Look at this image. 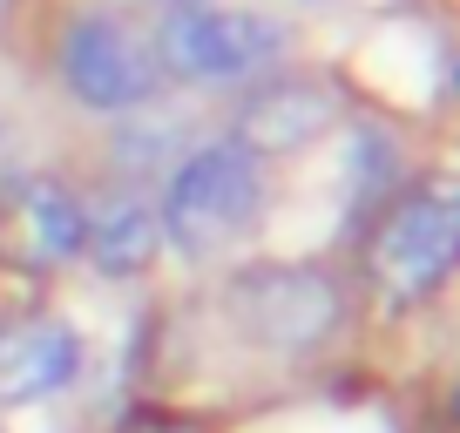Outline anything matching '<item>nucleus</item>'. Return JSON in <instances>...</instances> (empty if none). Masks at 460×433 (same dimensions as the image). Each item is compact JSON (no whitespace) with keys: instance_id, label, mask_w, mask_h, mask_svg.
Here are the masks:
<instances>
[{"instance_id":"20e7f679","label":"nucleus","mask_w":460,"mask_h":433,"mask_svg":"<svg viewBox=\"0 0 460 433\" xmlns=\"http://www.w3.org/2000/svg\"><path fill=\"white\" fill-rule=\"evenodd\" d=\"M454 190L420 183L406 197H393V210L366 237V285L386 312H420L433 291L454 278Z\"/></svg>"},{"instance_id":"0eeeda50","label":"nucleus","mask_w":460,"mask_h":433,"mask_svg":"<svg viewBox=\"0 0 460 433\" xmlns=\"http://www.w3.org/2000/svg\"><path fill=\"white\" fill-rule=\"evenodd\" d=\"M345 95L325 82V75H258L237 102V136L251 156H291V149H312L339 129Z\"/></svg>"},{"instance_id":"9d476101","label":"nucleus","mask_w":460,"mask_h":433,"mask_svg":"<svg viewBox=\"0 0 460 433\" xmlns=\"http://www.w3.org/2000/svg\"><path fill=\"white\" fill-rule=\"evenodd\" d=\"M170 7H190V0H170Z\"/></svg>"},{"instance_id":"1a4fd4ad","label":"nucleus","mask_w":460,"mask_h":433,"mask_svg":"<svg viewBox=\"0 0 460 433\" xmlns=\"http://www.w3.org/2000/svg\"><path fill=\"white\" fill-rule=\"evenodd\" d=\"M163 251L156 231V203L122 190L109 203H88V231H82V258L95 264L102 278H143Z\"/></svg>"},{"instance_id":"423d86ee","label":"nucleus","mask_w":460,"mask_h":433,"mask_svg":"<svg viewBox=\"0 0 460 433\" xmlns=\"http://www.w3.org/2000/svg\"><path fill=\"white\" fill-rule=\"evenodd\" d=\"M82 231H88V203L61 176L34 170L0 190V258L14 271H61V264H75L82 258Z\"/></svg>"},{"instance_id":"f257e3e1","label":"nucleus","mask_w":460,"mask_h":433,"mask_svg":"<svg viewBox=\"0 0 460 433\" xmlns=\"http://www.w3.org/2000/svg\"><path fill=\"white\" fill-rule=\"evenodd\" d=\"M264 197H271L264 163L244 143H230V136L224 143H197L190 156L170 163V183H163V203H156V231L190 264L237 258L264 224Z\"/></svg>"},{"instance_id":"9b49d317","label":"nucleus","mask_w":460,"mask_h":433,"mask_svg":"<svg viewBox=\"0 0 460 433\" xmlns=\"http://www.w3.org/2000/svg\"><path fill=\"white\" fill-rule=\"evenodd\" d=\"M0 136H7V122H0Z\"/></svg>"},{"instance_id":"f8f14e48","label":"nucleus","mask_w":460,"mask_h":433,"mask_svg":"<svg viewBox=\"0 0 460 433\" xmlns=\"http://www.w3.org/2000/svg\"><path fill=\"white\" fill-rule=\"evenodd\" d=\"M0 433H7V427H0Z\"/></svg>"},{"instance_id":"f03ea898","label":"nucleus","mask_w":460,"mask_h":433,"mask_svg":"<svg viewBox=\"0 0 460 433\" xmlns=\"http://www.w3.org/2000/svg\"><path fill=\"white\" fill-rule=\"evenodd\" d=\"M224 312L237 339L305 359L345 325V285L325 264H244L224 285Z\"/></svg>"},{"instance_id":"7ed1b4c3","label":"nucleus","mask_w":460,"mask_h":433,"mask_svg":"<svg viewBox=\"0 0 460 433\" xmlns=\"http://www.w3.org/2000/svg\"><path fill=\"white\" fill-rule=\"evenodd\" d=\"M149 55H156L163 82H183V88L258 82V75H271L285 61V28L271 14H251V7L190 0V7L163 14V28L149 34Z\"/></svg>"},{"instance_id":"6e6552de","label":"nucleus","mask_w":460,"mask_h":433,"mask_svg":"<svg viewBox=\"0 0 460 433\" xmlns=\"http://www.w3.org/2000/svg\"><path fill=\"white\" fill-rule=\"evenodd\" d=\"M82 339L55 312H7L0 318V406H34L75 386Z\"/></svg>"},{"instance_id":"39448f33","label":"nucleus","mask_w":460,"mask_h":433,"mask_svg":"<svg viewBox=\"0 0 460 433\" xmlns=\"http://www.w3.org/2000/svg\"><path fill=\"white\" fill-rule=\"evenodd\" d=\"M55 75L68 88V102L88 109V116H143L163 95L149 34H136L129 21L102 14V7L68 14V28L55 41Z\"/></svg>"}]
</instances>
